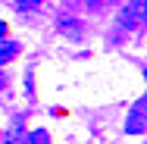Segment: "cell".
Returning a JSON list of instances; mask_svg holds the SVG:
<instances>
[{"instance_id":"obj_5","label":"cell","mask_w":147,"mask_h":144,"mask_svg":"<svg viewBox=\"0 0 147 144\" xmlns=\"http://www.w3.org/2000/svg\"><path fill=\"white\" fill-rule=\"evenodd\" d=\"M38 3H41V0H19V9H22V13H28V9H34Z\"/></svg>"},{"instance_id":"obj_6","label":"cell","mask_w":147,"mask_h":144,"mask_svg":"<svg viewBox=\"0 0 147 144\" xmlns=\"http://www.w3.org/2000/svg\"><path fill=\"white\" fill-rule=\"evenodd\" d=\"M31 144H47V132H31Z\"/></svg>"},{"instance_id":"obj_2","label":"cell","mask_w":147,"mask_h":144,"mask_svg":"<svg viewBox=\"0 0 147 144\" xmlns=\"http://www.w3.org/2000/svg\"><path fill=\"white\" fill-rule=\"evenodd\" d=\"M141 132H147V94L138 97V103L125 119V135H141Z\"/></svg>"},{"instance_id":"obj_7","label":"cell","mask_w":147,"mask_h":144,"mask_svg":"<svg viewBox=\"0 0 147 144\" xmlns=\"http://www.w3.org/2000/svg\"><path fill=\"white\" fill-rule=\"evenodd\" d=\"M3 34H6V22H0V38H3Z\"/></svg>"},{"instance_id":"obj_8","label":"cell","mask_w":147,"mask_h":144,"mask_svg":"<svg viewBox=\"0 0 147 144\" xmlns=\"http://www.w3.org/2000/svg\"><path fill=\"white\" fill-rule=\"evenodd\" d=\"M0 88H3V72H0Z\"/></svg>"},{"instance_id":"obj_4","label":"cell","mask_w":147,"mask_h":144,"mask_svg":"<svg viewBox=\"0 0 147 144\" xmlns=\"http://www.w3.org/2000/svg\"><path fill=\"white\" fill-rule=\"evenodd\" d=\"M16 53H19V44H16V41H6V38H0V63L13 59Z\"/></svg>"},{"instance_id":"obj_3","label":"cell","mask_w":147,"mask_h":144,"mask_svg":"<svg viewBox=\"0 0 147 144\" xmlns=\"http://www.w3.org/2000/svg\"><path fill=\"white\" fill-rule=\"evenodd\" d=\"M78 25H82L78 19H59V31H63L66 38H72V41L82 38V28H78Z\"/></svg>"},{"instance_id":"obj_10","label":"cell","mask_w":147,"mask_h":144,"mask_svg":"<svg viewBox=\"0 0 147 144\" xmlns=\"http://www.w3.org/2000/svg\"><path fill=\"white\" fill-rule=\"evenodd\" d=\"M91 3H97V0H91Z\"/></svg>"},{"instance_id":"obj_1","label":"cell","mask_w":147,"mask_h":144,"mask_svg":"<svg viewBox=\"0 0 147 144\" xmlns=\"http://www.w3.org/2000/svg\"><path fill=\"white\" fill-rule=\"evenodd\" d=\"M119 25L128 28V31L147 25V0H128V3L119 9Z\"/></svg>"},{"instance_id":"obj_9","label":"cell","mask_w":147,"mask_h":144,"mask_svg":"<svg viewBox=\"0 0 147 144\" xmlns=\"http://www.w3.org/2000/svg\"><path fill=\"white\" fill-rule=\"evenodd\" d=\"M144 82H147V69H144Z\"/></svg>"}]
</instances>
